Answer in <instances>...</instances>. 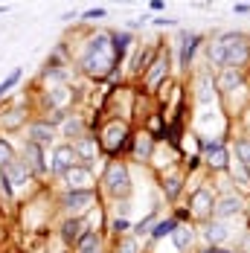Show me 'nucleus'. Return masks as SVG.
Listing matches in <instances>:
<instances>
[{"label":"nucleus","mask_w":250,"mask_h":253,"mask_svg":"<svg viewBox=\"0 0 250 253\" xmlns=\"http://www.w3.org/2000/svg\"><path fill=\"white\" fill-rule=\"evenodd\" d=\"M239 84V67H224L221 76H218V87L221 90H233Z\"/></svg>","instance_id":"4be33fe9"},{"label":"nucleus","mask_w":250,"mask_h":253,"mask_svg":"<svg viewBox=\"0 0 250 253\" xmlns=\"http://www.w3.org/2000/svg\"><path fill=\"white\" fill-rule=\"evenodd\" d=\"M111 64H114V58H108V55H90V52H84V58H82V67H84L87 76H105L111 70Z\"/></svg>","instance_id":"423d86ee"},{"label":"nucleus","mask_w":250,"mask_h":253,"mask_svg":"<svg viewBox=\"0 0 250 253\" xmlns=\"http://www.w3.org/2000/svg\"><path fill=\"white\" fill-rule=\"evenodd\" d=\"M227 47V67H242L245 61H248V41L245 38H239V35H227L221 38Z\"/></svg>","instance_id":"f03ea898"},{"label":"nucleus","mask_w":250,"mask_h":253,"mask_svg":"<svg viewBox=\"0 0 250 253\" xmlns=\"http://www.w3.org/2000/svg\"><path fill=\"white\" fill-rule=\"evenodd\" d=\"M149 154H151V140H149V137H140V140H137V157H140V160H146Z\"/></svg>","instance_id":"2f4dec72"},{"label":"nucleus","mask_w":250,"mask_h":253,"mask_svg":"<svg viewBox=\"0 0 250 253\" xmlns=\"http://www.w3.org/2000/svg\"><path fill=\"white\" fill-rule=\"evenodd\" d=\"M76 248H79V253L82 251H99V236H96V230L82 233V236L76 239Z\"/></svg>","instance_id":"a211bd4d"},{"label":"nucleus","mask_w":250,"mask_h":253,"mask_svg":"<svg viewBox=\"0 0 250 253\" xmlns=\"http://www.w3.org/2000/svg\"><path fill=\"white\" fill-rule=\"evenodd\" d=\"M12 160H15V149H12V143L0 137V169H6Z\"/></svg>","instance_id":"393cba45"},{"label":"nucleus","mask_w":250,"mask_h":253,"mask_svg":"<svg viewBox=\"0 0 250 253\" xmlns=\"http://www.w3.org/2000/svg\"><path fill=\"white\" fill-rule=\"evenodd\" d=\"M18 82H21V70H12V73H9V79H3V82H0V96H6V93H9Z\"/></svg>","instance_id":"cd10ccee"},{"label":"nucleus","mask_w":250,"mask_h":253,"mask_svg":"<svg viewBox=\"0 0 250 253\" xmlns=\"http://www.w3.org/2000/svg\"><path fill=\"white\" fill-rule=\"evenodd\" d=\"M3 172H6V177H9V183H12V186H26V180H29V175H32V172H29V166H26L24 160H18V157H15Z\"/></svg>","instance_id":"6e6552de"},{"label":"nucleus","mask_w":250,"mask_h":253,"mask_svg":"<svg viewBox=\"0 0 250 253\" xmlns=\"http://www.w3.org/2000/svg\"><path fill=\"white\" fill-rule=\"evenodd\" d=\"M21 120H24V114H21V111H12V114L3 120V126H6V128H15V126H21Z\"/></svg>","instance_id":"c9c22d12"},{"label":"nucleus","mask_w":250,"mask_h":253,"mask_svg":"<svg viewBox=\"0 0 250 253\" xmlns=\"http://www.w3.org/2000/svg\"><path fill=\"white\" fill-rule=\"evenodd\" d=\"M87 52H90V55H108V58H114V52H111V38H108V35H96V38L90 41Z\"/></svg>","instance_id":"dca6fc26"},{"label":"nucleus","mask_w":250,"mask_h":253,"mask_svg":"<svg viewBox=\"0 0 250 253\" xmlns=\"http://www.w3.org/2000/svg\"><path fill=\"white\" fill-rule=\"evenodd\" d=\"M61 207H64L70 215H79V212H84V210L93 207V192H90V189H70V192L64 195Z\"/></svg>","instance_id":"7ed1b4c3"},{"label":"nucleus","mask_w":250,"mask_h":253,"mask_svg":"<svg viewBox=\"0 0 250 253\" xmlns=\"http://www.w3.org/2000/svg\"><path fill=\"white\" fill-rule=\"evenodd\" d=\"M207 253H221V251H207Z\"/></svg>","instance_id":"79ce46f5"},{"label":"nucleus","mask_w":250,"mask_h":253,"mask_svg":"<svg viewBox=\"0 0 250 253\" xmlns=\"http://www.w3.org/2000/svg\"><path fill=\"white\" fill-rule=\"evenodd\" d=\"M212 210H215L212 195H209L207 189H198V192L192 195V212H195L198 218H207V215H212Z\"/></svg>","instance_id":"1a4fd4ad"},{"label":"nucleus","mask_w":250,"mask_h":253,"mask_svg":"<svg viewBox=\"0 0 250 253\" xmlns=\"http://www.w3.org/2000/svg\"><path fill=\"white\" fill-rule=\"evenodd\" d=\"M195 47H198V35H183V47H180V67L189 64V58L195 55Z\"/></svg>","instance_id":"412c9836"},{"label":"nucleus","mask_w":250,"mask_h":253,"mask_svg":"<svg viewBox=\"0 0 250 253\" xmlns=\"http://www.w3.org/2000/svg\"><path fill=\"white\" fill-rule=\"evenodd\" d=\"M82 230H84V221H82V218H67L64 227H61V236H64L67 242H76V239L82 236Z\"/></svg>","instance_id":"aec40b11"},{"label":"nucleus","mask_w":250,"mask_h":253,"mask_svg":"<svg viewBox=\"0 0 250 253\" xmlns=\"http://www.w3.org/2000/svg\"><path fill=\"white\" fill-rule=\"evenodd\" d=\"M24 163L29 166V172H35V175H44V172H47L44 149H41L38 143H32V140H26V146H24Z\"/></svg>","instance_id":"20e7f679"},{"label":"nucleus","mask_w":250,"mask_h":253,"mask_svg":"<svg viewBox=\"0 0 250 253\" xmlns=\"http://www.w3.org/2000/svg\"><path fill=\"white\" fill-rule=\"evenodd\" d=\"M105 186H108V192H111L114 198H128V192H131V175H128V169H125L123 163L108 166Z\"/></svg>","instance_id":"f257e3e1"},{"label":"nucleus","mask_w":250,"mask_h":253,"mask_svg":"<svg viewBox=\"0 0 250 253\" xmlns=\"http://www.w3.org/2000/svg\"><path fill=\"white\" fill-rule=\"evenodd\" d=\"M209 61H212L215 67H227V47H224V41H218V44H212V47H209Z\"/></svg>","instance_id":"b1692460"},{"label":"nucleus","mask_w":250,"mask_h":253,"mask_svg":"<svg viewBox=\"0 0 250 253\" xmlns=\"http://www.w3.org/2000/svg\"><path fill=\"white\" fill-rule=\"evenodd\" d=\"M90 183H93V175L84 166H70L64 172V186L67 189H90Z\"/></svg>","instance_id":"39448f33"},{"label":"nucleus","mask_w":250,"mask_h":253,"mask_svg":"<svg viewBox=\"0 0 250 253\" xmlns=\"http://www.w3.org/2000/svg\"><path fill=\"white\" fill-rule=\"evenodd\" d=\"M128 44H131V35H128V32L114 35V47H117V52H125V50H128Z\"/></svg>","instance_id":"72a5a7b5"},{"label":"nucleus","mask_w":250,"mask_h":253,"mask_svg":"<svg viewBox=\"0 0 250 253\" xmlns=\"http://www.w3.org/2000/svg\"><path fill=\"white\" fill-rule=\"evenodd\" d=\"M67 99H70L67 87H52V90H50V102H52V105H64Z\"/></svg>","instance_id":"c756f323"},{"label":"nucleus","mask_w":250,"mask_h":253,"mask_svg":"<svg viewBox=\"0 0 250 253\" xmlns=\"http://www.w3.org/2000/svg\"><path fill=\"white\" fill-rule=\"evenodd\" d=\"M84 18H90V21H93V18H105V9H87Z\"/></svg>","instance_id":"4c0bfd02"},{"label":"nucleus","mask_w":250,"mask_h":253,"mask_svg":"<svg viewBox=\"0 0 250 253\" xmlns=\"http://www.w3.org/2000/svg\"><path fill=\"white\" fill-rule=\"evenodd\" d=\"M82 253H99V251H82Z\"/></svg>","instance_id":"a19ab883"},{"label":"nucleus","mask_w":250,"mask_h":253,"mask_svg":"<svg viewBox=\"0 0 250 253\" xmlns=\"http://www.w3.org/2000/svg\"><path fill=\"white\" fill-rule=\"evenodd\" d=\"M204 236H207L212 245H218V242H227V236H230V233H227V227L221 224V221H215V224H209V227L204 230Z\"/></svg>","instance_id":"5701e85b"},{"label":"nucleus","mask_w":250,"mask_h":253,"mask_svg":"<svg viewBox=\"0 0 250 253\" xmlns=\"http://www.w3.org/2000/svg\"><path fill=\"white\" fill-rule=\"evenodd\" d=\"M166 70H169V58H166V55H160V58L151 64V70H149V87H157V82L163 79Z\"/></svg>","instance_id":"f3484780"},{"label":"nucleus","mask_w":250,"mask_h":253,"mask_svg":"<svg viewBox=\"0 0 250 253\" xmlns=\"http://www.w3.org/2000/svg\"><path fill=\"white\" fill-rule=\"evenodd\" d=\"M204 157H207V163H209L212 169H224L227 160H230V154H227V149L221 146V143H207Z\"/></svg>","instance_id":"9b49d317"},{"label":"nucleus","mask_w":250,"mask_h":253,"mask_svg":"<svg viewBox=\"0 0 250 253\" xmlns=\"http://www.w3.org/2000/svg\"><path fill=\"white\" fill-rule=\"evenodd\" d=\"M0 195L6 198V201H12V195H15V186L9 183V177H6V172L0 169Z\"/></svg>","instance_id":"c85d7f7f"},{"label":"nucleus","mask_w":250,"mask_h":253,"mask_svg":"<svg viewBox=\"0 0 250 253\" xmlns=\"http://www.w3.org/2000/svg\"><path fill=\"white\" fill-rule=\"evenodd\" d=\"M172 239H175V248L177 251H186L192 242H195V236H192V230L186 227V224H177L175 230H172Z\"/></svg>","instance_id":"4468645a"},{"label":"nucleus","mask_w":250,"mask_h":253,"mask_svg":"<svg viewBox=\"0 0 250 253\" xmlns=\"http://www.w3.org/2000/svg\"><path fill=\"white\" fill-rule=\"evenodd\" d=\"M79 131H82V123H79V120H67V123H64V134H67V137H73Z\"/></svg>","instance_id":"e433bc0d"},{"label":"nucleus","mask_w":250,"mask_h":253,"mask_svg":"<svg viewBox=\"0 0 250 253\" xmlns=\"http://www.w3.org/2000/svg\"><path fill=\"white\" fill-rule=\"evenodd\" d=\"M125 134H128V128H125L123 123H111V126L105 128V146H108V149H117L125 140Z\"/></svg>","instance_id":"ddd939ff"},{"label":"nucleus","mask_w":250,"mask_h":253,"mask_svg":"<svg viewBox=\"0 0 250 253\" xmlns=\"http://www.w3.org/2000/svg\"><path fill=\"white\" fill-rule=\"evenodd\" d=\"M26 134H29V140H32V143H38L41 149H44V146H50V143H52V137H55L52 126H47V123H32Z\"/></svg>","instance_id":"9d476101"},{"label":"nucleus","mask_w":250,"mask_h":253,"mask_svg":"<svg viewBox=\"0 0 250 253\" xmlns=\"http://www.w3.org/2000/svg\"><path fill=\"white\" fill-rule=\"evenodd\" d=\"M215 84L209 82V76H201L198 79V102L201 105H209V102L215 99V90H212Z\"/></svg>","instance_id":"6ab92c4d"},{"label":"nucleus","mask_w":250,"mask_h":253,"mask_svg":"<svg viewBox=\"0 0 250 253\" xmlns=\"http://www.w3.org/2000/svg\"><path fill=\"white\" fill-rule=\"evenodd\" d=\"M230 169H233V177L239 180V186L250 189V175H248V169H245V163H239V160H236V163H233Z\"/></svg>","instance_id":"a878e982"},{"label":"nucleus","mask_w":250,"mask_h":253,"mask_svg":"<svg viewBox=\"0 0 250 253\" xmlns=\"http://www.w3.org/2000/svg\"><path fill=\"white\" fill-rule=\"evenodd\" d=\"M175 227H177V221H172V218H169V221H160V224H154L151 236H154V239H163V236H169Z\"/></svg>","instance_id":"bb28decb"},{"label":"nucleus","mask_w":250,"mask_h":253,"mask_svg":"<svg viewBox=\"0 0 250 253\" xmlns=\"http://www.w3.org/2000/svg\"><path fill=\"white\" fill-rule=\"evenodd\" d=\"M76 160H79V157H76L73 146H58V149L52 152V163H50V169H52V172H61V175H64V172H67L70 166H76Z\"/></svg>","instance_id":"0eeeda50"},{"label":"nucleus","mask_w":250,"mask_h":253,"mask_svg":"<svg viewBox=\"0 0 250 253\" xmlns=\"http://www.w3.org/2000/svg\"><path fill=\"white\" fill-rule=\"evenodd\" d=\"M137 251H140L137 239H123V242H120V248H117V253H137Z\"/></svg>","instance_id":"f704fd0d"},{"label":"nucleus","mask_w":250,"mask_h":253,"mask_svg":"<svg viewBox=\"0 0 250 253\" xmlns=\"http://www.w3.org/2000/svg\"><path fill=\"white\" fill-rule=\"evenodd\" d=\"M151 224H154V218H146V221L137 227V233H151Z\"/></svg>","instance_id":"58836bf2"},{"label":"nucleus","mask_w":250,"mask_h":253,"mask_svg":"<svg viewBox=\"0 0 250 253\" xmlns=\"http://www.w3.org/2000/svg\"><path fill=\"white\" fill-rule=\"evenodd\" d=\"M163 189H166V198H175L177 192H180V177H169L163 183Z\"/></svg>","instance_id":"473e14b6"},{"label":"nucleus","mask_w":250,"mask_h":253,"mask_svg":"<svg viewBox=\"0 0 250 253\" xmlns=\"http://www.w3.org/2000/svg\"><path fill=\"white\" fill-rule=\"evenodd\" d=\"M242 207H245L242 198H236V195H224L221 201L215 204V210H212V212H215L218 218H230V215H239V212H242Z\"/></svg>","instance_id":"f8f14e48"},{"label":"nucleus","mask_w":250,"mask_h":253,"mask_svg":"<svg viewBox=\"0 0 250 253\" xmlns=\"http://www.w3.org/2000/svg\"><path fill=\"white\" fill-rule=\"evenodd\" d=\"M114 230H117V233H120V230H128V221H125V218H117V221H114Z\"/></svg>","instance_id":"ea45409f"},{"label":"nucleus","mask_w":250,"mask_h":253,"mask_svg":"<svg viewBox=\"0 0 250 253\" xmlns=\"http://www.w3.org/2000/svg\"><path fill=\"white\" fill-rule=\"evenodd\" d=\"M236 154H239V163H250V140H242L239 146H236Z\"/></svg>","instance_id":"7c9ffc66"},{"label":"nucleus","mask_w":250,"mask_h":253,"mask_svg":"<svg viewBox=\"0 0 250 253\" xmlns=\"http://www.w3.org/2000/svg\"><path fill=\"white\" fill-rule=\"evenodd\" d=\"M76 157H84V160H93L96 157V140H90V137H79V143L73 146Z\"/></svg>","instance_id":"2eb2a0df"}]
</instances>
